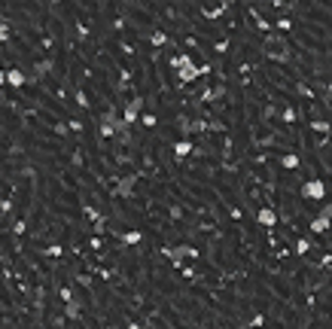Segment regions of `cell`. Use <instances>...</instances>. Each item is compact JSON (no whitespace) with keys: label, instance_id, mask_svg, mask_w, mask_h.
I'll use <instances>...</instances> for the list:
<instances>
[{"label":"cell","instance_id":"10","mask_svg":"<svg viewBox=\"0 0 332 329\" xmlns=\"http://www.w3.org/2000/svg\"><path fill=\"white\" fill-rule=\"evenodd\" d=\"M207 128H211V125H207L204 119H189V125H186V137L192 140V134H204Z\"/></svg>","mask_w":332,"mask_h":329},{"label":"cell","instance_id":"19","mask_svg":"<svg viewBox=\"0 0 332 329\" xmlns=\"http://www.w3.org/2000/svg\"><path fill=\"white\" fill-rule=\"evenodd\" d=\"M141 232H125V235H122V244H141Z\"/></svg>","mask_w":332,"mask_h":329},{"label":"cell","instance_id":"18","mask_svg":"<svg viewBox=\"0 0 332 329\" xmlns=\"http://www.w3.org/2000/svg\"><path fill=\"white\" fill-rule=\"evenodd\" d=\"M277 116H281L284 122H295V119H299V113H295L293 107H284V110H281V113H277Z\"/></svg>","mask_w":332,"mask_h":329},{"label":"cell","instance_id":"17","mask_svg":"<svg viewBox=\"0 0 332 329\" xmlns=\"http://www.w3.org/2000/svg\"><path fill=\"white\" fill-rule=\"evenodd\" d=\"M186 61H192V55H186V52H177V55H174V58H171L168 64H171L174 70H180V67H183Z\"/></svg>","mask_w":332,"mask_h":329},{"label":"cell","instance_id":"25","mask_svg":"<svg viewBox=\"0 0 332 329\" xmlns=\"http://www.w3.org/2000/svg\"><path fill=\"white\" fill-rule=\"evenodd\" d=\"M314 128H317V131H323V134H326V131H329V122H314Z\"/></svg>","mask_w":332,"mask_h":329},{"label":"cell","instance_id":"21","mask_svg":"<svg viewBox=\"0 0 332 329\" xmlns=\"http://www.w3.org/2000/svg\"><path fill=\"white\" fill-rule=\"evenodd\" d=\"M9 210H12V201H9V198H3V195H0V216H6Z\"/></svg>","mask_w":332,"mask_h":329},{"label":"cell","instance_id":"7","mask_svg":"<svg viewBox=\"0 0 332 329\" xmlns=\"http://www.w3.org/2000/svg\"><path fill=\"white\" fill-rule=\"evenodd\" d=\"M6 85H12V88L28 85V73H25L22 67H9V70H6Z\"/></svg>","mask_w":332,"mask_h":329},{"label":"cell","instance_id":"2","mask_svg":"<svg viewBox=\"0 0 332 329\" xmlns=\"http://www.w3.org/2000/svg\"><path fill=\"white\" fill-rule=\"evenodd\" d=\"M168 256H171V262L174 265H183V259H198V247H192V244H177V247H174V250H168Z\"/></svg>","mask_w":332,"mask_h":329},{"label":"cell","instance_id":"14","mask_svg":"<svg viewBox=\"0 0 332 329\" xmlns=\"http://www.w3.org/2000/svg\"><path fill=\"white\" fill-rule=\"evenodd\" d=\"M119 119H122V116H119V110H113V107H110V110H104V116H101V125H110V128H113V125H116Z\"/></svg>","mask_w":332,"mask_h":329},{"label":"cell","instance_id":"20","mask_svg":"<svg viewBox=\"0 0 332 329\" xmlns=\"http://www.w3.org/2000/svg\"><path fill=\"white\" fill-rule=\"evenodd\" d=\"M34 70H37V77H43V73L52 70V61H37V64H34Z\"/></svg>","mask_w":332,"mask_h":329},{"label":"cell","instance_id":"1","mask_svg":"<svg viewBox=\"0 0 332 329\" xmlns=\"http://www.w3.org/2000/svg\"><path fill=\"white\" fill-rule=\"evenodd\" d=\"M144 95H134L125 107H122V122H125V125H134L137 119H141V113H144Z\"/></svg>","mask_w":332,"mask_h":329},{"label":"cell","instance_id":"13","mask_svg":"<svg viewBox=\"0 0 332 329\" xmlns=\"http://www.w3.org/2000/svg\"><path fill=\"white\" fill-rule=\"evenodd\" d=\"M222 95H225V85H214V88H207L204 95H201V101H204V104H207V101H220Z\"/></svg>","mask_w":332,"mask_h":329},{"label":"cell","instance_id":"3","mask_svg":"<svg viewBox=\"0 0 332 329\" xmlns=\"http://www.w3.org/2000/svg\"><path fill=\"white\" fill-rule=\"evenodd\" d=\"M302 198H308V201H323L326 198V183L323 180H308V183H302Z\"/></svg>","mask_w":332,"mask_h":329},{"label":"cell","instance_id":"11","mask_svg":"<svg viewBox=\"0 0 332 329\" xmlns=\"http://www.w3.org/2000/svg\"><path fill=\"white\" fill-rule=\"evenodd\" d=\"M192 150H195V146H192V140H189V137H180L177 143H174V156H177V159H186Z\"/></svg>","mask_w":332,"mask_h":329},{"label":"cell","instance_id":"23","mask_svg":"<svg viewBox=\"0 0 332 329\" xmlns=\"http://www.w3.org/2000/svg\"><path fill=\"white\" fill-rule=\"evenodd\" d=\"M141 122H144L147 128H152V125H155V116H152V113H141Z\"/></svg>","mask_w":332,"mask_h":329},{"label":"cell","instance_id":"12","mask_svg":"<svg viewBox=\"0 0 332 329\" xmlns=\"http://www.w3.org/2000/svg\"><path fill=\"white\" fill-rule=\"evenodd\" d=\"M134 189V177H125V180H119V186H116V195L119 198H128Z\"/></svg>","mask_w":332,"mask_h":329},{"label":"cell","instance_id":"28","mask_svg":"<svg viewBox=\"0 0 332 329\" xmlns=\"http://www.w3.org/2000/svg\"><path fill=\"white\" fill-rule=\"evenodd\" d=\"M128 329H141V326H137V323H128Z\"/></svg>","mask_w":332,"mask_h":329},{"label":"cell","instance_id":"8","mask_svg":"<svg viewBox=\"0 0 332 329\" xmlns=\"http://www.w3.org/2000/svg\"><path fill=\"white\" fill-rule=\"evenodd\" d=\"M256 223L265 226V229L277 226V213H274V207H259V210H256Z\"/></svg>","mask_w":332,"mask_h":329},{"label":"cell","instance_id":"5","mask_svg":"<svg viewBox=\"0 0 332 329\" xmlns=\"http://www.w3.org/2000/svg\"><path fill=\"white\" fill-rule=\"evenodd\" d=\"M174 73H177V82H180V85H186V82H192V80H198V77H201V67L195 64V58H192V61H186L180 70H174Z\"/></svg>","mask_w":332,"mask_h":329},{"label":"cell","instance_id":"27","mask_svg":"<svg viewBox=\"0 0 332 329\" xmlns=\"http://www.w3.org/2000/svg\"><path fill=\"white\" fill-rule=\"evenodd\" d=\"M3 85H6V73H3V70H0V88H3Z\"/></svg>","mask_w":332,"mask_h":329},{"label":"cell","instance_id":"24","mask_svg":"<svg viewBox=\"0 0 332 329\" xmlns=\"http://www.w3.org/2000/svg\"><path fill=\"white\" fill-rule=\"evenodd\" d=\"M308 247H311V244H308V241H305V238H302V241H299V244H295V253H299V256H302V253H308Z\"/></svg>","mask_w":332,"mask_h":329},{"label":"cell","instance_id":"22","mask_svg":"<svg viewBox=\"0 0 332 329\" xmlns=\"http://www.w3.org/2000/svg\"><path fill=\"white\" fill-rule=\"evenodd\" d=\"M58 296H61V302H71V299H74V287H61Z\"/></svg>","mask_w":332,"mask_h":329},{"label":"cell","instance_id":"6","mask_svg":"<svg viewBox=\"0 0 332 329\" xmlns=\"http://www.w3.org/2000/svg\"><path fill=\"white\" fill-rule=\"evenodd\" d=\"M262 55H265V58H271V61H281V64H287V61L293 58V46H290V43H284V46H277V49H265Z\"/></svg>","mask_w":332,"mask_h":329},{"label":"cell","instance_id":"16","mask_svg":"<svg viewBox=\"0 0 332 329\" xmlns=\"http://www.w3.org/2000/svg\"><path fill=\"white\" fill-rule=\"evenodd\" d=\"M149 40H152V46H155V49H162V46H168V43H171V37H168L165 31H155Z\"/></svg>","mask_w":332,"mask_h":329},{"label":"cell","instance_id":"4","mask_svg":"<svg viewBox=\"0 0 332 329\" xmlns=\"http://www.w3.org/2000/svg\"><path fill=\"white\" fill-rule=\"evenodd\" d=\"M329 219H332V205H323V207H320V213L311 219V232H314V235L329 232Z\"/></svg>","mask_w":332,"mask_h":329},{"label":"cell","instance_id":"9","mask_svg":"<svg viewBox=\"0 0 332 329\" xmlns=\"http://www.w3.org/2000/svg\"><path fill=\"white\" fill-rule=\"evenodd\" d=\"M64 317H67V320H79V317H82V305H79V299L64 302Z\"/></svg>","mask_w":332,"mask_h":329},{"label":"cell","instance_id":"26","mask_svg":"<svg viewBox=\"0 0 332 329\" xmlns=\"http://www.w3.org/2000/svg\"><path fill=\"white\" fill-rule=\"evenodd\" d=\"M55 134H61V137L67 134V125H64V122H58V125H55Z\"/></svg>","mask_w":332,"mask_h":329},{"label":"cell","instance_id":"15","mask_svg":"<svg viewBox=\"0 0 332 329\" xmlns=\"http://www.w3.org/2000/svg\"><path fill=\"white\" fill-rule=\"evenodd\" d=\"M281 164H284L287 171H295V168H299V156H295V153H287V156H281Z\"/></svg>","mask_w":332,"mask_h":329}]
</instances>
